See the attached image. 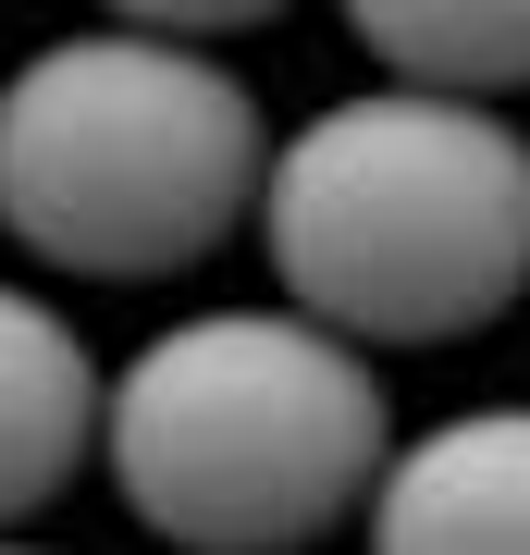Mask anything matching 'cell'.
Listing matches in <instances>:
<instances>
[{
  "mask_svg": "<svg viewBox=\"0 0 530 555\" xmlns=\"http://www.w3.org/2000/svg\"><path fill=\"white\" fill-rule=\"evenodd\" d=\"M272 284L358 346H456L530 297V137L469 87H358L259 173Z\"/></svg>",
  "mask_w": 530,
  "mask_h": 555,
  "instance_id": "obj_1",
  "label": "cell"
},
{
  "mask_svg": "<svg viewBox=\"0 0 530 555\" xmlns=\"http://www.w3.org/2000/svg\"><path fill=\"white\" fill-rule=\"evenodd\" d=\"M395 408L321 309H197L99 383V481L185 555H284L371 506Z\"/></svg>",
  "mask_w": 530,
  "mask_h": 555,
  "instance_id": "obj_2",
  "label": "cell"
},
{
  "mask_svg": "<svg viewBox=\"0 0 530 555\" xmlns=\"http://www.w3.org/2000/svg\"><path fill=\"white\" fill-rule=\"evenodd\" d=\"M272 124L210 38L87 25L0 75V235L75 284H160L259 210Z\"/></svg>",
  "mask_w": 530,
  "mask_h": 555,
  "instance_id": "obj_3",
  "label": "cell"
},
{
  "mask_svg": "<svg viewBox=\"0 0 530 555\" xmlns=\"http://www.w3.org/2000/svg\"><path fill=\"white\" fill-rule=\"evenodd\" d=\"M371 531L395 555H530V408H456L408 433L371 481Z\"/></svg>",
  "mask_w": 530,
  "mask_h": 555,
  "instance_id": "obj_4",
  "label": "cell"
},
{
  "mask_svg": "<svg viewBox=\"0 0 530 555\" xmlns=\"http://www.w3.org/2000/svg\"><path fill=\"white\" fill-rule=\"evenodd\" d=\"M99 358L50 297L0 284V531L50 518L99 469Z\"/></svg>",
  "mask_w": 530,
  "mask_h": 555,
  "instance_id": "obj_5",
  "label": "cell"
},
{
  "mask_svg": "<svg viewBox=\"0 0 530 555\" xmlns=\"http://www.w3.org/2000/svg\"><path fill=\"white\" fill-rule=\"evenodd\" d=\"M334 13L408 87H469V100L530 87V0H334Z\"/></svg>",
  "mask_w": 530,
  "mask_h": 555,
  "instance_id": "obj_6",
  "label": "cell"
},
{
  "mask_svg": "<svg viewBox=\"0 0 530 555\" xmlns=\"http://www.w3.org/2000/svg\"><path fill=\"white\" fill-rule=\"evenodd\" d=\"M99 13H124V25H173V38H247V25L296 13V0H99Z\"/></svg>",
  "mask_w": 530,
  "mask_h": 555,
  "instance_id": "obj_7",
  "label": "cell"
}]
</instances>
